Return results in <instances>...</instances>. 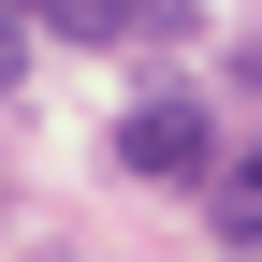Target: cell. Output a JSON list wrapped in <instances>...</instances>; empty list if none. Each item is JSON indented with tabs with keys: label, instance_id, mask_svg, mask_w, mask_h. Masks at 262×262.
I'll list each match as a JSON object with an SVG mask.
<instances>
[{
	"label": "cell",
	"instance_id": "1",
	"mask_svg": "<svg viewBox=\"0 0 262 262\" xmlns=\"http://www.w3.org/2000/svg\"><path fill=\"white\" fill-rule=\"evenodd\" d=\"M58 44H189V0H0Z\"/></svg>",
	"mask_w": 262,
	"mask_h": 262
},
{
	"label": "cell",
	"instance_id": "2",
	"mask_svg": "<svg viewBox=\"0 0 262 262\" xmlns=\"http://www.w3.org/2000/svg\"><path fill=\"white\" fill-rule=\"evenodd\" d=\"M117 160H131V175H204V160H219V117L189 102V88H160V102L117 117Z\"/></svg>",
	"mask_w": 262,
	"mask_h": 262
},
{
	"label": "cell",
	"instance_id": "3",
	"mask_svg": "<svg viewBox=\"0 0 262 262\" xmlns=\"http://www.w3.org/2000/svg\"><path fill=\"white\" fill-rule=\"evenodd\" d=\"M219 233H233V248H248V262H262V146H248V160H233V175H219Z\"/></svg>",
	"mask_w": 262,
	"mask_h": 262
},
{
	"label": "cell",
	"instance_id": "4",
	"mask_svg": "<svg viewBox=\"0 0 262 262\" xmlns=\"http://www.w3.org/2000/svg\"><path fill=\"white\" fill-rule=\"evenodd\" d=\"M29 73V15H0V88H15Z\"/></svg>",
	"mask_w": 262,
	"mask_h": 262
}]
</instances>
